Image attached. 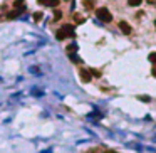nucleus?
<instances>
[{"mask_svg": "<svg viewBox=\"0 0 156 153\" xmlns=\"http://www.w3.org/2000/svg\"><path fill=\"white\" fill-rule=\"evenodd\" d=\"M55 37L59 39V40H64L66 37H74V27H72V26H64V27H60V29L57 30Z\"/></svg>", "mask_w": 156, "mask_h": 153, "instance_id": "nucleus-1", "label": "nucleus"}, {"mask_svg": "<svg viewBox=\"0 0 156 153\" xmlns=\"http://www.w3.org/2000/svg\"><path fill=\"white\" fill-rule=\"evenodd\" d=\"M96 15H97V19H99V20H102V22H111V20H113V15H111V12L107 9H104V7H102V9H97L96 10Z\"/></svg>", "mask_w": 156, "mask_h": 153, "instance_id": "nucleus-2", "label": "nucleus"}, {"mask_svg": "<svg viewBox=\"0 0 156 153\" xmlns=\"http://www.w3.org/2000/svg\"><path fill=\"white\" fill-rule=\"evenodd\" d=\"M119 29H121L122 34H126V35H129V34H131V26L128 24V22H124V20L119 22Z\"/></svg>", "mask_w": 156, "mask_h": 153, "instance_id": "nucleus-3", "label": "nucleus"}, {"mask_svg": "<svg viewBox=\"0 0 156 153\" xmlns=\"http://www.w3.org/2000/svg\"><path fill=\"white\" fill-rule=\"evenodd\" d=\"M81 79L84 82H89L91 79H93V74H91V71H87V69H81Z\"/></svg>", "mask_w": 156, "mask_h": 153, "instance_id": "nucleus-4", "label": "nucleus"}, {"mask_svg": "<svg viewBox=\"0 0 156 153\" xmlns=\"http://www.w3.org/2000/svg\"><path fill=\"white\" fill-rule=\"evenodd\" d=\"M40 5H47V7H57L59 0H37Z\"/></svg>", "mask_w": 156, "mask_h": 153, "instance_id": "nucleus-5", "label": "nucleus"}, {"mask_svg": "<svg viewBox=\"0 0 156 153\" xmlns=\"http://www.w3.org/2000/svg\"><path fill=\"white\" fill-rule=\"evenodd\" d=\"M24 12H25V9H13L12 12H9L7 17H9V19H15V17H19L20 14H24Z\"/></svg>", "mask_w": 156, "mask_h": 153, "instance_id": "nucleus-6", "label": "nucleus"}, {"mask_svg": "<svg viewBox=\"0 0 156 153\" xmlns=\"http://www.w3.org/2000/svg\"><path fill=\"white\" fill-rule=\"evenodd\" d=\"M13 9H25L24 0H15V2H13Z\"/></svg>", "mask_w": 156, "mask_h": 153, "instance_id": "nucleus-7", "label": "nucleus"}, {"mask_svg": "<svg viewBox=\"0 0 156 153\" xmlns=\"http://www.w3.org/2000/svg\"><path fill=\"white\" fill-rule=\"evenodd\" d=\"M141 2H143V0H128V5H131V7H138Z\"/></svg>", "mask_w": 156, "mask_h": 153, "instance_id": "nucleus-8", "label": "nucleus"}, {"mask_svg": "<svg viewBox=\"0 0 156 153\" xmlns=\"http://www.w3.org/2000/svg\"><path fill=\"white\" fill-rule=\"evenodd\" d=\"M76 51H77V46H76V44H71V46L67 47V52H69V54H74Z\"/></svg>", "mask_w": 156, "mask_h": 153, "instance_id": "nucleus-9", "label": "nucleus"}, {"mask_svg": "<svg viewBox=\"0 0 156 153\" xmlns=\"http://www.w3.org/2000/svg\"><path fill=\"white\" fill-rule=\"evenodd\" d=\"M84 5H86V9H93L94 2H93V0H84Z\"/></svg>", "mask_w": 156, "mask_h": 153, "instance_id": "nucleus-10", "label": "nucleus"}, {"mask_svg": "<svg viewBox=\"0 0 156 153\" xmlns=\"http://www.w3.org/2000/svg\"><path fill=\"white\" fill-rule=\"evenodd\" d=\"M60 17H62V12H60V10H55L54 12V20H59Z\"/></svg>", "mask_w": 156, "mask_h": 153, "instance_id": "nucleus-11", "label": "nucleus"}, {"mask_svg": "<svg viewBox=\"0 0 156 153\" xmlns=\"http://www.w3.org/2000/svg\"><path fill=\"white\" fill-rule=\"evenodd\" d=\"M40 19H42V12H35V14H34V20L39 22Z\"/></svg>", "mask_w": 156, "mask_h": 153, "instance_id": "nucleus-12", "label": "nucleus"}, {"mask_svg": "<svg viewBox=\"0 0 156 153\" xmlns=\"http://www.w3.org/2000/svg\"><path fill=\"white\" fill-rule=\"evenodd\" d=\"M74 20H76V22H79V24H81V22H84V17H81L79 14H76V15H74Z\"/></svg>", "mask_w": 156, "mask_h": 153, "instance_id": "nucleus-13", "label": "nucleus"}, {"mask_svg": "<svg viewBox=\"0 0 156 153\" xmlns=\"http://www.w3.org/2000/svg\"><path fill=\"white\" fill-rule=\"evenodd\" d=\"M149 61H151V62H156V52L149 54Z\"/></svg>", "mask_w": 156, "mask_h": 153, "instance_id": "nucleus-14", "label": "nucleus"}, {"mask_svg": "<svg viewBox=\"0 0 156 153\" xmlns=\"http://www.w3.org/2000/svg\"><path fill=\"white\" fill-rule=\"evenodd\" d=\"M91 74H93V76H96V77H99V76H101V72H99V71H96V69H93V71H91Z\"/></svg>", "mask_w": 156, "mask_h": 153, "instance_id": "nucleus-15", "label": "nucleus"}, {"mask_svg": "<svg viewBox=\"0 0 156 153\" xmlns=\"http://www.w3.org/2000/svg\"><path fill=\"white\" fill-rule=\"evenodd\" d=\"M153 76H156V68H155V69H153Z\"/></svg>", "mask_w": 156, "mask_h": 153, "instance_id": "nucleus-16", "label": "nucleus"}, {"mask_svg": "<svg viewBox=\"0 0 156 153\" xmlns=\"http://www.w3.org/2000/svg\"><path fill=\"white\" fill-rule=\"evenodd\" d=\"M155 27H156V22H155Z\"/></svg>", "mask_w": 156, "mask_h": 153, "instance_id": "nucleus-17", "label": "nucleus"}]
</instances>
